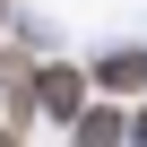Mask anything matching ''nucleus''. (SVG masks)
Returning a JSON list of instances; mask_svg holds the SVG:
<instances>
[{
    "mask_svg": "<svg viewBox=\"0 0 147 147\" xmlns=\"http://www.w3.org/2000/svg\"><path fill=\"white\" fill-rule=\"evenodd\" d=\"M69 130H78V138H69V147H113V138H121V121H113L104 104H87V113L69 121Z\"/></svg>",
    "mask_w": 147,
    "mask_h": 147,
    "instance_id": "obj_4",
    "label": "nucleus"
},
{
    "mask_svg": "<svg viewBox=\"0 0 147 147\" xmlns=\"http://www.w3.org/2000/svg\"><path fill=\"white\" fill-rule=\"evenodd\" d=\"M95 87H104V95H138V87H147V52H104V61H95Z\"/></svg>",
    "mask_w": 147,
    "mask_h": 147,
    "instance_id": "obj_2",
    "label": "nucleus"
},
{
    "mask_svg": "<svg viewBox=\"0 0 147 147\" xmlns=\"http://www.w3.org/2000/svg\"><path fill=\"white\" fill-rule=\"evenodd\" d=\"M35 104H43L52 121H78V113H87V78H78V69H43V61H35Z\"/></svg>",
    "mask_w": 147,
    "mask_h": 147,
    "instance_id": "obj_1",
    "label": "nucleus"
},
{
    "mask_svg": "<svg viewBox=\"0 0 147 147\" xmlns=\"http://www.w3.org/2000/svg\"><path fill=\"white\" fill-rule=\"evenodd\" d=\"M121 138H138V147H147V113H138V121H130V130H121Z\"/></svg>",
    "mask_w": 147,
    "mask_h": 147,
    "instance_id": "obj_5",
    "label": "nucleus"
},
{
    "mask_svg": "<svg viewBox=\"0 0 147 147\" xmlns=\"http://www.w3.org/2000/svg\"><path fill=\"white\" fill-rule=\"evenodd\" d=\"M0 95H9V121L35 104V61H26V52H0Z\"/></svg>",
    "mask_w": 147,
    "mask_h": 147,
    "instance_id": "obj_3",
    "label": "nucleus"
}]
</instances>
